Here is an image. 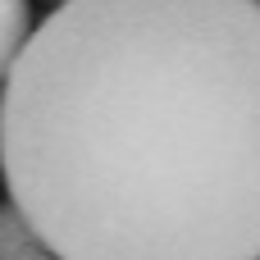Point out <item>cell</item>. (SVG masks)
I'll return each mask as SVG.
<instances>
[{
	"instance_id": "obj_1",
	"label": "cell",
	"mask_w": 260,
	"mask_h": 260,
	"mask_svg": "<svg viewBox=\"0 0 260 260\" xmlns=\"http://www.w3.org/2000/svg\"><path fill=\"white\" fill-rule=\"evenodd\" d=\"M9 206L55 260H260V0H64L0 91Z\"/></svg>"
},
{
	"instance_id": "obj_2",
	"label": "cell",
	"mask_w": 260,
	"mask_h": 260,
	"mask_svg": "<svg viewBox=\"0 0 260 260\" xmlns=\"http://www.w3.org/2000/svg\"><path fill=\"white\" fill-rule=\"evenodd\" d=\"M27 37H32V5L27 0H0V78L14 69Z\"/></svg>"
},
{
	"instance_id": "obj_3",
	"label": "cell",
	"mask_w": 260,
	"mask_h": 260,
	"mask_svg": "<svg viewBox=\"0 0 260 260\" xmlns=\"http://www.w3.org/2000/svg\"><path fill=\"white\" fill-rule=\"evenodd\" d=\"M37 256H46L41 238H37L32 224L5 201V206H0V260H37Z\"/></svg>"
},
{
	"instance_id": "obj_4",
	"label": "cell",
	"mask_w": 260,
	"mask_h": 260,
	"mask_svg": "<svg viewBox=\"0 0 260 260\" xmlns=\"http://www.w3.org/2000/svg\"><path fill=\"white\" fill-rule=\"evenodd\" d=\"M37 260H55V256H37Z\"/></svg>"
},
{
	"instance_id": "obj_5",
	"label": "cell",
	"mask_w": 260,
	"mask_h": 260,
	"mask_svg": "<svg viewBox=\"0 0 260 260\" xmlns=\"http://www.w3.org/2000/svg\"><path fill=\"white\" fill-rule=\"evenodd\" d=\"M59 5H64V0H59Z\"/></svg>"
}]
</instances>
